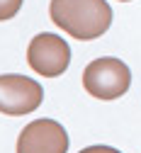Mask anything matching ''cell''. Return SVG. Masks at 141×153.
<instances>
[{"instance_id": "obj_2", "label": "cell", "mask_w": 141, "mask_h": 153, "mask_svg": "<svg viewBox=\"0 0 141 153\" xmlns=\"http://www.w3.org/2000/svg\"><path fill=\"white\" fill-rule=\"evenodd\" d=\"M83 85L97 100H117L129 90L131 85V71L124 61L105 56L85 66L83 71Z\"/></svg>"}, {"instance_id": "obj_5", "label": "cell", "mask_w": 141, "mask_h": 153, "mask_svg": "<svg viewBox=\"0 0 141 153\" xmlns=\"http://www.w3.org/2000/svg\"><path fill=\"white\" fill-rule=\"evenodd\" d=\"M68 134L54 119L29 122L17 139V153H66Z\"/></svg>"}, {"instance_id": "obj_3", "label": "cell", "mask_w": 141, "mask_h": 153, "mask_svg": "<svg viewBox=\"0 0 141 153\" xmlns=\"http://www.w3.org/2000/svg\"><path fill=\"white\" fill-rule=\"evenodd\" d=\"M27 61L34 73L44 75V78H56V75L66 73V68L71 63V46L61 36L42 32L29 42Z\"/></svg>"}, {"instance_id": "obj_7", "label": "cell", "mask_w": 141, "mask_h": 153, "mask_svg": "<svg viewBox=\"0 0 141 153\" xmlns=\"http://www.w3.org/2000/svg\"><path fill=\"white\" fill-rule=\"evenodd\" d=\"M78 153H122V151H117L112 146H88V148L78 151Z\"/></svg>"}, {"instance_id": "obj_8", "label": "cell", "mask_w": 141, "mask_h": 153, "mask_svg": "<svg viewBox=\"0 0 141 153\" xmlns=\"http://www.w3.org/2000/svg\"><path fill=\"white\" fill-rule=\"evenodd\" d=\"M119 3H129V0H119Z\"/></svg>"}, {"instance_id": "obj_1", "label": "cell", "mask_w": 141, "mask_h": 153, "mask_svg": "<svg viewBox=\"0 0 141 153\" xmlns=\"http://www.w3.org/2000/svg\"><path fill=\"white\" fill-rule=\"evenodd\" d=\"M49 15L78 42H93L112 25V7L105 0H51Z\"/></svg>"}, {"instance_id": "obj_4", "label": "cell", "mask_w": 141, "mask_h": 153, "mask_svg": "<svg viewBox=\"0 0 141 153\" xmlns=\"http://www.w3.org/2000/svg\"><path fill=\"white\" fill-rule=\"evenodd\" d=\"M44 100V88L27 75H0V112L7 117L32 114Z\"/></svg>"}, {"instance_id": "obj_6", "label": "cell", "mask_w": 141, "mask_h": 153, "mask_svg": "<svg viewBox=\"0 0 141 153\" xmlns=\"http://www.w3.org/2000/svg\"><path fill=\"white\" fill-rule=\"evenodd\" d=\"M25 0H0V22L5 20H12V17L19 12Z\"/></svg>"}]
</instances>
